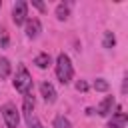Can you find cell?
Here are the masks:
<instances>
[{
    "mask_svg": "<svg viewBox=\"0 0 128 128\" xmlns=\"http://www.w3.org/2000/svg\"><path fill=\"white\" fill-rule=\"evenodd\" d=\"M92 86H94V90H96V92H106V90L110 88V84H108L104 78H96Z\"/></svg>",
    "mask_w": 128,
    "mask_h": 128,
    "instance_id": "15",
    "label": "cell"
},
{
    "mask_svg": "<svg viewBox=\"0 0 128 128\" xmlns=\"http://www.w3.org/2000/svg\"><path fill=\"white\" fill-rule=\"evenodd\" d=\"M74 76V68H72V62L68 58V54L60 52L58 58H56V78L60 80V84H68Z\"/></svg>",
    "mask_w": 128,
    "mask_h": 128,
    "instance_id": "1",
    "label": "cell"
},
{
    "mask_svg": "<svg viewBox=\"0 0 128 128\" xmlns=\"http://www.w3.org/2000/svg\"><path fill=\"white\" fill-rule=\"evenodd\" d=\"M32 6H34V8H38L40 12H46V6H44L42 2H38V0H32Z\"/></svg>",
    "mask_w": 128,
    "mask_h": 128,
    "instance_id": "18",
    "label": "cell"
},
{
    "mask_svg": "<svg viewBox=\"0 0 128 128\" xmlns=\"http://www.w3.org/2000/svg\"><path fill=\"white\" fill-rule=\"evenodd\" d=\"M24 118H26V124H28V128H42V124H40V120L34 116V112H30V114H24Z\"/></svg>",
    "mask_w": 128,
    "mask_h": 128,
    "instance_id": "14",
    "label": "cell"
},
{
    "mask_svg": "<svg viewBox=\"0 0 128 128\" xmlns=\"http://www.w3.org/2000/svg\"><path fill=\"white\" fill-rule=\"evenodd\" d=\"M24 32H26V38H30V40L38 38L40 32H42V24H40V20H38V18H28V20L24 22Z\"/></svg>",
    "mask_w": 128,
    "mask_h": 128,
    "instance_id": "5",
    "label": "cell"
},
{
    "mask_svg": "<svg viewBox=\"0 0 128 128\" xmlns=\"http://www.w3.org/2000/svg\"><path fill=\"white\" fill-rule=\"evenodd\" d=\"M114 44H116V36H114V32H104V40H102V46L104 48H114Z\"/></svg>",
    "mask_w": 128,
    "mask_h": 128,
    "instance_id": "13",
    "label": "cell"
},
{
    "mask_svg": "<svg viewBox=\"0 0 128 128\" xmlns=\"http://www.w3.org/2000/svg\"><path fill=\"white\" fill-rule=\"evenodd\" d=\"M0 6H2V4H0Z\"/></svg>",
    "mask_w": 128,
    "mask_h": 128,
    "instance_id": "19",
    "label": "cell"
},
{
    "mask_svg": "<svg viewBox=\"0 0 128 128\" xmlns=\"http://www.w3.org/2000/svg\"><path fill=\"white\" fill-rule=\"evenodd\" d=\"M52 128H72V124L66 116H56L52 120Z\"/></svg>",
    "mask_w": 128,
    "mask_h": 128,
    "instance_id": "12",
    "label": "cell"
},
{
    "mask_svg": "<svg viewBox=\"0 0 128 128\" xmlns=\"http://www.w3.org/2000/svg\"><path fill=\"white\" fill-rule=\"evenodd\" d=\"M34 64H36L38 68H42V70H44V68H48V66L52 64V58H50V54H48V52H40V54L34 58Z\"/></svg>",
    "mask_w": 128,
    "mask_h": 128,
    "instance_id": "9",
    "label": "cell"
},
{
    "mask_svg": "<svg viewBox=\"0 0 128 128\" xmlns=\"http://www.w3.org/2000/svg\"><path fill=\"white\" fill-rule=\"evenodd\" d=\"M68 16H70V4L60 2V4L56 6V18H58V20H66Z\"/></svg>",
    "mask_w": 128,
    "mask_h": 128,
    "instance_id": "11",
    "label": "cell"
},
{
    "mask_svg": "<svg viewBox=\"0 0 128 128\" xmlns=\"http://www.w3.org/2000/svg\"><path fill=\"white\" fill-rule=\"evenodd\" d=\"M126 126V114L122 110L112 112V118L108 120V128H124Z\"/></svg>",
    "mask_w": 128,
    "mask_h": 128,
    "instance_id": "8",
    "label": "cell"
},
{
    "mask_svg": "<svg viewBox=\"0 0 128 128\" xmlns=\"http://www.w3.org/2000/svg\"><path fill=\"white\" fill-rule=\"evenodd\" d=\"M0 112H2V118H4L6 128H18V124H20V112H18L16 104L6 102V104L0 108Z\"/></svg>",
    "mask_w": 128,
    "mask_h": 128,
    "instance_id": "3",
    "label": "cell"
},
{
    "mask_svg": "<svg viewBox=\"0 0 128 128\" xmlns=\"http://www.w3.org/2000/svg\"><path fill=\"white\" fill-rule=\"evenodd\" d=\"M0 46H2V48H4V46H8V32H6L4 28L0 30Z\"/></svg>",
    "mask_w": 128,
    "mask_h": 128,
    "instance_id": "16",
    "label": "cell"
},
{
    "mask_svg": "<svg viewBox=\"0 0 128 128\" xmlns=\"http://www.w3.org/2000/svg\"><path fill=\"white\" fill-rule=\"evenodd\" d=\"M12 86L16 88V92L20 94H30L32 92V76L30 72L26 70V66H18L16 74H14V80H12Z\"/></svg>",
    "mask_w": 128,
    "mask_h": 128,
    "instance_id": "2",
    "label": "cell"
},
{
    "mask_svg": "<svg viewBox=\"0 0 128 128\" xmlns=\"http://www.w3.org/2000/svg\"><path fill=\"white\" fill-rule=\"evenodd\" d=\"M10 72H12V66H10V60L8 58H0V80H4V78H8L10 76Z\"/></svg>",
    "mask_w": 128,
    "mask_h": 128,
    "instance_id": "10",
    "label": "cell"
},
{
    "mask_svg": "<svg viewBox=\"0 0 128 128\" xmlns=\"http://www.w3.org/2000/svg\"><path fill=\"white\" fill-rule=\"evenodd\" d=\"M40 94H42V98H44L46 104H52L56 100V88L50 82H42L40 84Z\"/></svg>",
    "mask_w": 128,
    "mask_h": 128,
    "instance_id": "7",
    "label": "cell"
},
{
    "mask_svg": "<svg viewBox=\"0 0 128 128\" xmlns=\"http://www.w3.org/2000/svg\"><path fill=\"white\" fill-rule=\"evenodd\" d=\"M114 106H116V100H114V96H106L100 104H98V108H96V112L100 114V116H110L112 114V110H114Z\"/></svg>",
    "mask_w": 128,
    "mask_h": 128,
    "instance_id": "6",
    "label": "cell"
},
{
    "mask_svg": "<svg viewBox=\"0 0 128 128\" xmlns=\"http://www.w3.org/2000/svg\"><path fill=\"white\" fill-rule=\"evenodd\" d=\"M76 90H78V92H86V90H88V84H86L84 80H78V82H76Z\"/></svg>",
    "mask_w": 128,
    "mask_h": 128,
    "instance_id": "17",
    "label": "cell"
},
{
    "mask_svg": "<svg viewBox=\"0 0 128 128\" xmlns=\"http://www.w3.org/2000/svg\"><path fill=\"white\" fill-rule=\"evenodd\" d=\"M28 2H24V0H16L14 2V6H12V22L16 24V26H20V24H24L28 18Z\"/></svg>",
    "mask_w": 128,
    "mask_h": 128,
    "instance_id": "4",
    "label": "cell"
}]
</instances>
